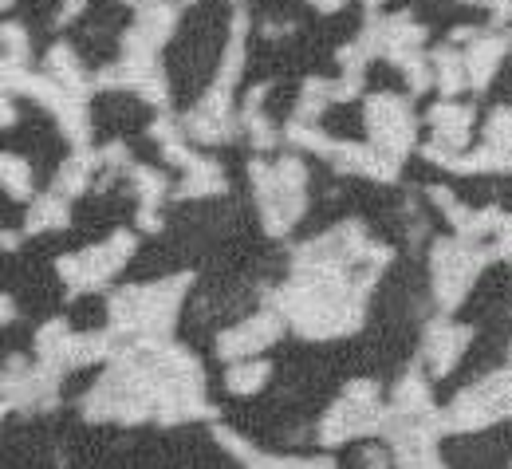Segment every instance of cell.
Instances as JSON below:
<instances>
[{
    "label": "cell",
    "mask_w": 512,
    "mask_h": 469,
    "mask_svg": "<svg viewBox=\"0 0 512 469\" xmlns=\"http://www.w3.org/2000/svg\"><path fill=\"white\" fill-rule=\"evenodd\" d=\"M386 410L379 406V387L367 379H355L347 387V395L335 402L320 422V442L323 446H343L351 438L363 434H383Z\"/></svg>",
    "instance_id": "3957f363"
},
{
    "label": "cell",
    "mask_w": 512,
    "mask_h": 469,
    "mask_svg": "<svg viewBox=\"0 0 512 469\" xmlns=\"http://www.w3.org/2000/svg\"><path fill=\"white\" fill-rule=\"evenodd\" d=\"M245 462L253 469H335L331 462H323V458H316V462H308V458H260L256 450Z\"/></svg>",
    "instance_id": "44dd1931"
},
{
    "label": "cell",
    "mask_w": 512,
    "mask_h": 469,
    "mask_svg": "<svg viewBox=\"0 0 512 469\" xmlns=\"http://www.w3.org/2000/svg\"><path fill=\"white\" fill-rule=\"evenodd\" d=\"M363 466H367V469H386V458L379 454V450H367V454H363Z\"/></svg>",
    "instance_id": "603a6c76"
},
{
    "label": "cell",
    "mask_w": 512,
    "mask_h": 469,
    "mask_svg": "<svg viewBox=\"0 0 512 469\" xmlns=\"http://www.w3.org/2000/svg\"><path fill=\"white\" fill-rule=\"evenodd\" d=\"M367 134H371V150H379L390 162H402L406 150L414 146V115L406 107V99L375 91L367 95Z\"/></svg>",
    "instance_id": "52a82bcc"
},
{
    "label": "cell",
    "mask_w": 512,
    "mask_h": 469,
    "mask_svg": "<svg viewBox=\"0 0 512 469\" xmlns=\"http://www.w3.org/2000/svg\"><path fill=\"white\" fill-rule=\"evenodd\" d=\"M174 20H178V12L170 4L150 0L146 12L130 24V32L123 36V64H154V52L170 40Z\"/></svg>",
    "instance_id": "ba28073f"
},
{
    "label": "cell",
    "mask_w": 512,
    "mask_h": 469,
    "mask_svg": "<svg viewBox=\"0 0 512 469\" xmlns=\"http://www.w3.org/2000/svg\"><path fill=\"white\" fill-rule=\"evenodd\" d=\"M469 328H461V324H453V320H434L430 328H426V347H422V355H426V363H430V371L434 375H449L453 371V363L461 359V351L469 347Z\"/></svg>",
    "instance_id": "30bf717a"
},
{
    "label": "cell",
    "mask_w": 512,
    "mask_h": 469,
    "mask_svg": "<svg viewBox=\"0 0 512 469\" xmlns=\"http://www.w3.org/2000/svg\"><path fill=\"white\" fill-rule=\"evenodd\" d=\"M99 166V158L95 154H75V158H67L64 166H60V174H56V194L60 198H75V194H83L87 190V182H91V170Z\"/></svg>",
    "instance_id": "5bb4252c"
},
{
    "label": "cell",
    "mask_w": 512,
    "mask_h": 469,
    "mask_svg": "<svg viewBox=\"0 0 512 469\" xmlns=\"http://www.w3.org/2000/svg\"><path fill=\"white\" fill-rule=\"evenodd\" d=\"M249 174H253L256 186V205L264 213V229L272 237H284L304 217V205H308V170H304V162L288 154L276 166L253 162Z\"/></svg>",
    "instance_id": "7a4b0ae2"
},
{
    "label": "cell",
    "mask_w": 512,
    "mask_h": 469,
    "mask_svg": "<svg viewBox=\"0 0 512 469\" xmlns=\"http://www.w3.org/2000/svg\"><path fill=\"white\" fill-rule=\"evenodd\" d=\"M209 194H225V170H221V162L193 154L186 162V178L178 186V198H209Z\"/></svg>",
    "instance_id": "4fadbf2b"
},
{
    "label": "cell",
    "mask_w": 512,
    "mask_h": 469,
    "mask_svg": "<svg viewBox=\"0 0 512 469\" xmlns=\"http://www.w3.org/2000/svg\"><path fill=\"white\" fill-rule=\"evenodd\" d=\"M67 225V201L60 194H48L32 205L28 213V233H44V229H64Z\"/></svg>",
    "instance_id": "ac0fdd59"
},
{
    "label": "cell",
    "mask_w": 512,
    "mask_h": 469,
    "mask_svg": "<svg viewBox=\"0 0 512 469\" xmlns=\"http://www.w3.org/2000/svg\"><path fill=\"white\" fill-rule=\"evenodd\" d=\"M130 4H142V0H130ZM146 4H150V0H146Z\"/></svg>",
    "instance_id": "f1b7e54d"
},
{
    "label": "cell",
    "mask_w": 512,
    "mask_h": 469,
    "mask_svg": "<svg viewBox=\"0 0 512 469\" xmlns=\"http://www.w3.org/2000/svg\"><path fill=\"white\" fill-rule=\"evenodd\" d=\"M134 253V233L119 229L115 237H107L103 245L95 249H83V253H71V257H60V276L67 280L71 292H91V288H103L119 268L130 261Z\"/></svg>",
    "instance_id": "8992f818"
},
{
    "label": "cell",
    "mask_w": 512,
    "mask_h": 469,
    "mask_svg": "<svg viewBox=\"0 0 512 469\" xmlns=\"http://www.w3.org/2000/svg\"><path fill=\"white\" fill-rule=\"evenodd\" d=\"M0 95H4V83H0Z\"/></svg>",
    "instance_id": "f546056e"
},
{
    "label": "cell",
    "mask_w": 512,
    "mask_h": 469,
    "mask_svg": "<svg viewBox=\"0 0 512 469\" xmlns=\"http://www.w3.org/2000/svg\"><path fill=\"white\" fill-rule=\"evenodd\" d=\"M0 186L8 190V198H32V166L12 150L0 154Z\"/></svg>",
    "instance_id": "2e32d148"
},
{
    "label": "cell",
    "mask_w": 512,
    "mask_h": 469,
    "mask_svg": "<svg viewBox=\"0 0 512 469\" xmlns=\"http://www.w3.org/2000/svg\"><path fill=\"white\" fill-rule=\"evenodd\" d=\"M430 60V75H434V83L442 87V95L453 99L461 87H465V64H461V56L453 52V48H438L434 56H426Z\"/></svg>",
    "instance_id": "9a60e30c"
},
{
    "label": "cell",
    "mask_w": 512,
    "mask_h": 469,
    "mask_svg": "<svg viewBox=\"0 0 512 469\" xmlns=\"http://www.w3.org/2000/svg\"><path fill=\"white\" fill-rule=\"evenodd\" d=\"M505 52H509V40H505V36H477L473 48L461 56V64H465V83H469L473 91H485Z\"/></svg>",
    "instance_id": "8fae6325"
},
{
    "label": "cell",
    "mask_w": 512,
    "mask_h": 469,
    "mask_svg": "<svg viewBox=\"0 0 512 469\" xmlns=\"http://www.w3.org/2000/svg\"><path fill=\"white\" fill-rule=\"evenodd\" d=\"M276 335H280V316L276 312H256L245 324H237L233 332L221 335L217 351H221V359L237 363V359H249L256 351H264L268 343H276Z\"/></svg>",
    "instance_id": "9c48e42d"
},
{
    "label": "cell",
    "mask_w": 512,
    "mask_h": 469,
    "mask_svg": "<svg viewBox=\"0 0 512 469\" xmlns=\"http://www.w3.org/2000/svg\"><path fill=\"white\" fill-rule=\"evenodd\" d=\"M485 146L497 154H509V107H497L485 127Z\"/></svg>",
    "instance_id": "ffe728a7"
},
{
    "label": "cell",
    "mask_w": 512,
    "mask_h": 469,
    "mask_svg": "<svg viewBox=\"0 0 512 469\" xmlns=\"http://www.w3.org/2000/svg\"><path fill=\"white\" fill-rule=\"evenodd\" d=\"M375 4H383V0H367V8H375Z\"/></svg>",
    "instance_id": "484cf974"
},
{
    "label": "cell",
    "mask_w": 512,
    "mask_h": 469,
    "mask_svg": "<svg viewBox=\"0 0 512 469\" xmlns=\"http://www.w3.org/2000/svg\"><path fill=\"white\" fill-rule=\"evenodd\" d=\"M190 288V276H170L158 284H130L111 296V328L119 335L158 339L174 328L182 292Z\"/></svg>",
    "instance_id": "6da1fadb"
},
{
    "label": "cell",
    "mask_w": 512,
    "mask_h": 469,
    "mask_svg": "<svg viewBox=\"0 0 512 469\" xmlns=\"http://www.w3.org/2000/svg\"><path fill=\"white\" fill-rule=\"evenodd\" d=\"M4 410H8V402H4V399H0V414H4Z\"/></svg>",
    "instance_id": "4316f807"
},
{
    "label": "cell",
    "mask_w": 512,
    "mask_h": 469,
    "mask_svg": "<svg viewBox=\"0 0 512 469\" xmlns=\"http://www.w3.org/2000/svg\"><path fill=\"white\" fill-rule=\"evenodd\" d=\"M130 178H134V190H138V201H142V209H138V225L150 229V233H158V229H162L158 205H162V198L170 194V190H166V178H162L158 170H150V166H134Z\"/></svg>",
    "instance_id": "7c38bea8"
},
{
    "label": "cell",
    "mask_w": 512,
    "mask_h": 469,
    "mask_svg": "<svg viewBox=\"0 0 512 469\" xmlns=\"http://www.w3.org/2000/svg\"><path fill=\"white\" fill-rule=\"evenodd\" d=\"M327 103H331V83L327 79H308L304 83V95H300V119L296 123L316 127V119H320V111Z\"/></svg>",
    "instance_id": "d6986e66"
},
{
    "label": "cell",
    "mask_w": 512,
    "mask_h": 469,
    "mask_svg": "<svg viewBox=\"0 0 512 469\" xmlns=\"http://www.w3.org/2000/svg\"><path fill=\"white\" fill-rule=\"evenodd\" d=\"M509 414V371H497L473 387H465L453 406L442 414V430H457V434H473L493 426L497 418Z\"/></svg>",
    "instance_id": "5b68a950"
},
{
    "label": "cell",
    "mask_w": 512,
    "mask_h": 469,
    "mask_svg": "<svg viewBox=\"0 0 512 469\" xmlns=\"http://www.w3.org/2000/svg\"><path fill=\"white\" fill-rule=\"evenodd\" d=\"M8 4H12V0H0V8H8Z\"/></svg>",
    "instance_id": "83f0119b"
},
{
    "label": "cell",
    "mask_w": 512,
    "mask_h": 469,
    "mask_svg": "<svg viewBox=\"0 0 512 469\" xmlns=\"http://www.w3.org/2000/svg\"><path fill=\"white\" fill-rule=\"evenodd\" d=\"M16 316V304H12V296H0V324H8Z\"/></svg>",
    "instance_id": "cb8c5ba5"
},
{
    "label": "cell",
    "mask_w": 512,
    "mask_h": 469,
    "mask_svg": "<svg viewBox=\"0 0 512 469\" xmlns=\"http://www.w3.org/2000/svg\"><path fill=\"white\" fill-rule=\"evenodd\" d=\"M308 4H312V8H320V12H339L347 0H308Z\"/></svg>",
    "instance_id": "d4e9b609"
},
{
    "label": "cell",
    "mask_w": 512,
    "mask_h": 469,
    "mask_svg": "<svg viewBox=\"0 0 512 469\" xmlns=\"http://www.w3.org/2000/svg\"><path fill=\"white\" fill-rule=\"evenodd\" d=\"M489 265V253L473 241H438L430 249V268H434V296L442 312H453L465 292L473 288V276Z\"/></svg>",
    "instance_id": "277c9868"
},
{
    "label": "cell",
    "mask_w": 512,
    "mask_h": 469,
    "mask_svg": "<svg viewBox=\"0 0 512 469\" xmlns=\"http://www.w3.org/2000/svg\"><path fill=\"white\" fill-rule=\"evenodd\" d=\"M0 40H4V48H8V64H24L28 60V36H24V28L20 24H4L0 28Z\"/></svg>",
    "instance_id": "7402d4cb"
},
{
    "label": "cell",
    "mask_w": 512,
    "mask_h": 469,
    "mask_svg": "<svg viewBox=\"0 0 512 469\" xmlns=\"http://www.w3.org/2000/svg\"><path fill=\"white\" fill-rule=\"evenodd\" d=\"M268 375H272V367L268 363H249V359H241V363H233L229 367V375H225V387L233 391V395H253L260 391L264 383H268Z\"/></svg>",
    "instance_id": "e0dca14e"
}]
</instances>
